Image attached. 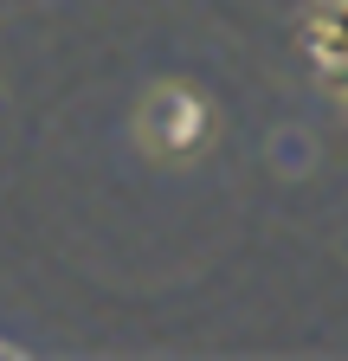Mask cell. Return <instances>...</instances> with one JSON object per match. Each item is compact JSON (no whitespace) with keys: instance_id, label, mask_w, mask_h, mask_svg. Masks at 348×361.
Wrapping results in <instances>:
<instances>
[{"instance_id":"obj_1","label":"cell","mask_w":348,"mask_h":361,"mask_svg":"<svg viewBox=\"0 0 348 361\" xmlns=\"http://www.w3.org/2000/svg\"><path fill=\"white\" fill-rule=\"evenodd\" d=\"M161 110H168V149H194L200 129H206V110L194 97H168Z\"/></svg>"}]
</instances>
